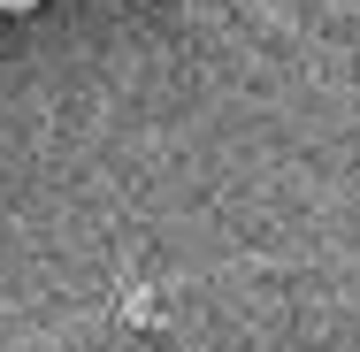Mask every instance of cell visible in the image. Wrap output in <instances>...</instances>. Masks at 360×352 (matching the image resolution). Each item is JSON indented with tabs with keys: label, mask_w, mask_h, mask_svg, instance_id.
Masks as SVG:
<instances>
[{
	"label": "cell",
	"mask_w": 360,
	"mask_h": 352,
	"mask_svg": "<svg viewBox=\"0 0 360 352\" xmlns=\"http://www.w3.org/2000/svg\"><path fill=\"white\" fill-rule=\"evenodd\" d=\"M0 8H8V15H23V8H39V0H0Z\"/></svg>",
	"instance_id": "obj_1"
}]
</instances>
